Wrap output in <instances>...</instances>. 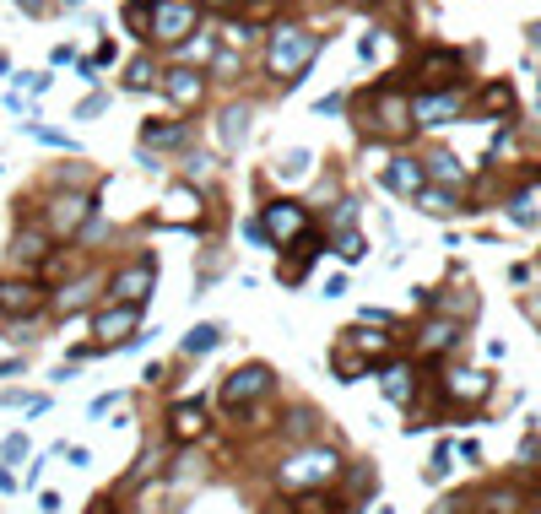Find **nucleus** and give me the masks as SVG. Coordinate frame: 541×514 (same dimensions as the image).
Returning <instances> with one entry per match:
<instances>
[{"instance_id":"nucleus-40","label":"nucleus","mask_w":541,"mask_h":514,"mask_svg":"<svg viewBox=\"0 0 541 514\" xmlns=\"http://www.w3.org/2000/svg\"><path fill=\"white\" fill-rule=\"evenodd\" d=\"M17 460H28V433H6L0 444V466H17Z\"/></svg>"},{"instance_id":"nucleus-13","label":"nucleus","mask_w":541,"mask_h":514,"mask_svg":"<svg viewBox=\"0 0 541 514\" xmlns=\"http://www.w3.org/2000/svg\"><path fill=\"white\" fill-rule=\"evenodd\" d=\"M460 71H466V60L455 49H422L412 65L417 92H450V87H460Z\"/></svg>"},{"instance_id":"nucleus-20","label":"nucleus","mask_w":541,"mask_h":514,"mask_svg":"<svg viewBox=\"0 0 541 514\" xmlns=\"http://www.w3.org/2000/svg\"><path fill=\"white\" fill-rule=\"evenodd\" d=\"M379 184H385L390 195H406V201H417V190L428 184V174H422V157H406L395 152L385 168H379Z\"/></svg>"},{"instance_id":"nucleus-6","label":"nucleus","mask_w":541,"mask_h":514,"mask_svg":"<svg viewBox=\"0 0 541 514\" xmlns=\"http://www.w3.org/2000/svg\"><path fill=\"white\" fill-rule=\"evenodd\" d=\"M92 212H98L92 190H49V212H44V222H38V228H44L55 244H71L76 233L87 228Z\"/></svg>"},{"instance_id":"nucleus-21","label":"nucleus","mask_w":541,"mask_h":514,"mask_svg":"<svg viewBox=\"0 0 541 514\" xmlns=\"http://www.w3.org/2000/svg\"><path fill=\"white\" fill-rule=\"evenodd\" d=\"M439 390H444V401H450V406H477V401H487L493 379H487L482 368H450Z\"/></svg>"},{"instance_id":"nucleus-3","label":"nucleus","mask_w":541,"mask_h":514,"mask_svg":"<svg viewBox=\"0 0 541 514\" xmlns=\"http://www.w3.org/2000/svg\"><path fill=\"white\" fill-rule=\"evenodd\" d=\"M363 125H368V136H379V141H406L412 136V98H401L395 87H374L363 98Z\"/></svg>"},{"instance_id":"nucleus-16","label":"nucleus","mask_w":541,"mask_h":514,"mask_svg":"<svg viewBox=\"0 0 541 514\" xmlns=\"http://www.w3.org/2000/svg\"><path fill=\"white\" fill-rule=\"evenodd\" d=\"M249 130H255V103H228V109L217 114V120H211V141H217V152H239L244 141H249Z\"/></svg>"},{"instance_id":"nucleus-27","label":"nucleus","mask_w":541,"mask_h":514,"mask_svg":"<svg viewBox=\"0 0 541 514\" xmlns=\"http://www.w3.org/2000/svg\"><path fill=\"white\" fill-rule=\"evenodd\" d=\"M157 76H163V71H157L152 49H141V55H130V60H125L120 87H125V92H152V87H157Z\"/></svg>"},{"instance_id":"nucleus-53","label":"nucleus","mask_w":541,"mask_h":514,"mask_svg":"<svg viewBox=\"0 0 541 514\" xmlns=\"http://www.w3.org/2000/svg\"><path fill=\"white\" fill-rule=\"evenodd\" d=\"M525 38H531V44H536V49H541V17H536V22H531V28H525Z\"/></svg>"},{"instance_id":"nucleus-19","label":"nucleus","mask_w":541,"mask_h":514,"mask_svg":"<svg viewBox=\"0 0 541 514\" xmlns=\"http://www.w3.org/2000/svg\"><path fill=\"white\" fill-rule=\"evenodd\" d=\"M206 406L201 401H174V406H168V433H163V439L168 444H179V450H190V444H201L206 439Z\"/></svg>"},{"instance_id":"nucleus-55","label":"nucleus","mask_w":541,"mask_h":514,"mask_svg":"<svg viewBox=\"0 0 541 514\" xmlns=\"http://www.w3.org/2000/svg\"><path fill=\"white\" fill-rule=\"evenodd\" d=\"M276 6H282V0H276Z\"/></svg>"},{"instance_id":"nucleus-44","label":"nucleus","mask_w":541,"mask_h":514,"mask_svg":"<svg viewBox=\"0 0 541 514\" xmlns=\"http://www.w3.org/2000/svg\"><path fill=\"white\" fill-rule=\"evenodd\" d=\"M341 109H347V98H341V92H331V98L314 103V114H341Z\"/></svg>"},{"instance_id":"nucleus-24","label":"nucleus","mask_w":541,"mask_h":514,"mask_svg":"<svg viewBox=\"0 0 541 514\" xmlns=\"http://www.w3.org/2000/svg\"><path fill=\"white\" fill-rule=\"evenodd\" d=\"M455 341H460V320L433 314V320H422V331H417V352H422V358H433V352H450Z\"/></svg>"},{"instance_id":"nucleus-52","label":"nucleus","mask_w":541,"mask_h":514,"mask_svg":"<svg viewBox=\"0 0 541 514\" xmlns=\"http://www.w3.org/2000/svg\"><path fill=\"white\" fill-rule=\"evenodd\" d=\"M195 6H206V11H228V6H239V0H195Z\"/></svg>"},{"instance_id":"nucleus-36","label":"nucleus","mask_w":541,"mask_h":514,"mask_svg":"<svg viewBox=\"0 0 541 514\" xmlns=\"http://www.w3.org/2000/svg\"><path fill=\"white\" fill-rule=\"evenodd\" d=\"M509 222H520V228H536L541 222V212H536V190H520L509 201Z\"/></svg>"},{"instance_id":"nucleus-14","label":"nucleus","mask_w":541,"mask_h":514,"mask_svg":"<svg viewBox=\"0 0 541 514\" xmlns=\"http://www.w3.org/2000/svg\"><path fill=\"white\" fill-rule=\"evenodd\" d=\"M152 287H157V260L147 255L141 266H120L103 282V298L109 303H147L152 298Z\"/></svg>"},{"instance_id":"nucleus-38","label":"nucleus","mask_w":541,"mask_h":514,"mask_svg":"<svg viewBox=\"0 0 541 514\" xmlns=\"http://www.w3.org/2000/svg\"><path fill=\"white\" fill-rule=\"evenodd\" d=\"M28 136H38L44 147H60V152H82V147H76V136H65V130H49V125H28Z\"/></svg>"},{"instance_id":"nucleus-15","label":"nucleus","mask_w":541,"mask_h":514,"mask_svg":"<svg viewBox=\"0 0 541 514\" xmlns=\"http://www.w3.org/2000/svg\"><path fill=\"white\" fill-rule=\"evenodd\" d=\"M466 114V92L450 87V92H417L412 98V125H455Z\"/></svg>"},{"instance_id":"nucleus-34","label":"nucleus","mask_w":541,"mask_h":514,"mask_svg":"<svg viewBox=\"0 0 541 514\" xmlns=\"http://www.w3.org/2000/svg\"><path fill=\"white\" fill-rule=\"evenodd\" d=\"M482 109H487V114H504V120H509V114H514V87H509V82L482 87Z\"/></svg>"},{"instance_id":"nucleus-39","label":"nucleus","mask_w":541,"mask_h":514,"mask_svg":"<svg viewBox=\"0 0 541 514\" xmlns=\"http://www.w3.org/2000/svg\"><path fill=\"white\" fill-rule=\"evenodd\" d=\"M450 444H433V455H428V471H422V477H428V482H444V477H450Z\"/></svg>"},{"instance_id":"nucleus-43","label":"nucleus","mask_w":541,"mask_h":514,"mask_svg":"<svg viewBox=\"0 0 541 514\" xmlns=\"http://www.w3.org/2000/svg\"><path fill=\"white\" fill-rule=\"evenodd\" d=\"M87 514H125V509H120V498L109 493V498H92V504H87Z\"/></svg>"},{"instance_id":"nucleus-32","label":"nucleus","mask_w":541,"mask_h":514,"mask_svg":"<svg viewBox=\"0 0 541 514\" xmlns=\"http://www.w3.org/2000/svg\"><path fill=\"white\" fill-rule=\"evenodd\" d=\"M331 249H336L341 260H347V266H358V260L368 255V239H363L358 228H347V233H331Z\"/></svg>"},{"instance_id":"nucleus-49","label":"nucleus","mask_w":541,"mask_h":514,"mask_svg":"<svg viewBox=\"0 0 541 514\" xmlns=\"http://www.w3.org/2000/svg\"><path fill=\"white\" fill-rule=\"evenodd\" d=\"M0 493H17V471L11 466H0Z\"/></svg>"},{"instance_id":"nucleus-18","label":"nucleus","mask_w":541,"mask_h":514,"mask_svg":"<svg viewBox=\"0 0 541 514\" xmlns=\"http://www.w3.org/2000/svg\"><path fill=\"white\" fill-rule=\"evenodd\" d=\"M49 244H55V239H49V233L38 228L33 217H22V222H17V239H11V249H6V260H11V266H22V271H38L49 255H55Z\"/></svg>"},{"instance_id":"nucleus-12","label":"nucleus","mask_w":541,"mask_h":514,"mask_svg":"<svg viewBox=\"0 0 541 514\" xmlns=\"http://www.w3.org/2000/svg\"><path fill=\"white\" fill-rule=\"evenodd\" d=\"M103 282H109V276H98V271H76L71 282L49 287V314H55V320H71V314H92V298L103 293Z\"/></svg>"},{"instance_id":"nucleus-11","label":"nucleus","mask_w":541,"mask_h":514,"mask_svg":"<svg viewBox=\"0 0 541 514\" xmlns=\"http://www.w3.org/2000/svg\"><path fill=\"white\" fill-rule=\"evenodd\" d=\"M49 303V287L38 276H0V320H38Z\"/></svg>"},{"instance_id":"nucleus-29","label":"nucleus","mask_w":541,"mask_h":514,"mask_svg":"<svg viewBox=\"0 0 541 514\" xmlns=\"http://www.w3.org/2000/svg\"><path fill=\"white\" fill-rule=\"evenodd\" d=\"M422 174L439 179V190H460V184H466V168H460V157H455V152H433V157H422Z\"/></svg>"},{"instance_id":"nucleus-54","label":"nucleus","mask_w":541,"mask_h":514,"mask_svg":"<svg viewBox=\"0 0 541 514\" xmlns=\"http://www.w3.org/2000/svg\"><path fill=\"white\" fill-rule=\"evenodd\" d=\"M525 314H531V320H541V298H531V303H525Z\"/></svg>"},{"instance_id":"nucleus-23","label":"nucleus","mask_w":541,"mask_h":514,"mask_svg":"<svg viewBox=\"0 0 541 514\" xmlns=\"http://www.w3.org/2000/svg\"><path fill=\"white\" fill-rule=\"evenodd\" d=\"M320 412H314V406H293V412L282 417V423H276V439L287 444V450H298V444H320Z\"/></svg>"},{"instance_id":"nucleus-48","label":"nucleus","mask_w":541,"mask_h":514,"mask_svg":"<svg viewBox=\"0 0 541 514\" xmlns=\"http://www.w3.org/2000/svg\"><path fill=\"white\" fill-rule=\"evenodd\" d=\"M22 368H28V363H22V358H6V363H0V379H17Z\"/></svg>"},{"instance_id":"nucleus-4","label":"nucleus","mask_w":541,"mask_h":514,"mask_svg":"<svg viewBox=\"0 0 541 514\" xmlns=\"http://www.w3.org/2000/svg\"><path fill=\"white\" fill-rule=\"evenodd\" d=\"M255 222H260V233H266V244L276 249V255H287V249H293L298 239H309V228H314V222H309V206H303V201H287V195H282V201H266V206H260Z\"/></svg>"},{"instance_id":"nucleus-8","label":"nucleus","mask_w":541,"mask_h":514,"mask_svg":"<svg viewBox=\"0 0 541 514\" xmlns=\"http://www.w3.org/2000/svg\"><path fill=\"white\" fill-rule=\"evenodd\" d=\"M201 33V6L195 0H152L147 44H190Z\"/></svg>"},{"instance_id":"nucleus-31","label":"nucleus","mask_w":541,"mask_h":514,"mask_svg":"<svg viewBox=\"0 0 541 514\" xmlns=\"http://www.w3.org/2000/svg\"><path fill=\"white\" fill-rule=\"evenodd\" d=\"M331 368H336V379H341V385H352V379L374 374V363H363L352 347H336V352H331Z\"/></svg>"},{"instance_id":"nucleus-51","label":"nucleus","mask_w":541,"mask_h":514,"mask_svg":"<svg viewBox=\"0 0 541 514\" xmlns=\"http://www.w3.org/2000/svg\"><path fill=\"white\" fill-rule=\"evenodd\" d=\"M11 76H17V65H11V55L0 49V82H11Z\"/></svg>"},{"instance_id":"nucleus-42","label":"nucleus","mask_w":541,"mask_h":514,"mask_svg":"<svg viewBox=\"0 0 541 514\" xmlns=\"http://www.w3.org/2000/svg\"><path fill=\"white\" fill-rule=\"evenodd\" d=\"M11 87H22V92H44V87H49V71H17V76H11Z\"/></svg>"},{"instance_id":"nucleus-46","label":"nucleus","mask_w":541,"mask_h":514,"mask_svg":"<svg viewBox=\"0 0 541 514\" xmlns=\"http://www.w3.org/2000/svg\"><path fill=\"white\" fill-rule=\"evenodd\" d=\"M244 239H249V244H255V249H271V244H266V233H260V222H255V217H249V222H244Z\"/></svg>"},{"instance_id":"nucleus-9","label":"nucleus","mask_w":541,"mask_h":514,"mask_svg":"<svg viewBox=\"0 0 541 514\" xmlns=\"http://www.w3.org/2000/svg\"><path fill=\"white\" fill-rule=\"evenodd\" d=\"M141 314H147V303H103V309H92V347L98 352H120L130 336L141 331Z\"/></svg>"},{"instance_id":"nucleus-28","label":"nucleus","mask_w":541,"mask_h":514,"mask_svg":"<svg viewBox=\"0 0 541 514\" xmlns=\"http://www.w3.org/2000/svg\"><path fill=\"white\" fill-rule=\"evenodd\" d=\"M314 163H320V157H314L309 147H287L282 157H276L271 179H282V184H298V179H309V174H314Z\"/></svg>"},{"instance_id":"nucleus-26","label":"nucleus","mask_w":541,"mask_h":514,"mask_svg":"<svg viewBox=\"0 0 541 514\" xmlns=\"http://www.w3.org/2000/svg\"><path fill=\"white\" fill-rule=\"evenodd\" d=\"M471 504H482L487 514H520L525 509V493L514 482H498V487H482V493H471Z\"/></svg>"},{"instance_id":"nucleus-10","label":"nucleus","mask_w":541,"mask_h":514,"mask_svg":"<svg viewBox=\"0 0 541 514\" xmlns=\"http://www.w3.org/2000/svg\"><path fill=\"white\" fill-rule=\"evenodd\" d=\"M157 92H163L168 103L179 109V120L184 114H195L206 103V92H211V76L206 71H195V65H168L163 76H157Z\"/></svg>"},{"instance_id":"nucleus-37","label":"nucleus","mask_w":541,"mask_h":514,"mask_svg":"<svg viewBox=\"0 0 541 514\" xmlns=\"http://www.w3.org/2000/svg\"><path fill=\"white\" fill-rule=\"evenodd\" d=\"M120 17H125V28H130V33H141V38H147V22H152V6H147V0H125V11H120Z\"/></svg>"},{"instance_id":"nucleus-33","label":"nucleus","mask_w":541,"mask_h":514,"mask_svg":"<svg viewBox=\"0 0 541 514\" xmlns=\"http://www.w3.org/2000/svg\"><path fill=\"white\" fill-rule=\"evenodd\" d=\"M358 195H347V201H336L331 206V217H325V233H347V228H358Z\"/></svg>"},{"instance_id":"nucleus-41","label":"nucleus","mask_w":541,"mask_h":514,"mask_svg":"<svg viewBox=\"0 0 541 514\" xmlns=\"http://www.w3.org/2000/svg\"><path fill=\"white\" fill-rule=\"evenodd\" d=\"M103 109H109V92H87V98H82V103H76V120H82V125H87V120H98V114H103Z\"/></svg>"},{"instance_id":"nucleus-1","label":"nucleus","mask_w":541,"mask_h":514,"mask_svg":"<svg viewBox=\"0 0 541 514\" xmlns=\"http://www.w3.org/2000/svg\"><path fill=\"white\" fill-rule=\"evenodd\" d=\"M341 450L336 444H298L287 450L282 460L271 466V487L287 498H303V493H331V482L341 477Z\"/></svg>"},{"instance_id":"nucleus-5","label":"nucleus","mask_w":541,"mask_h":514,"mask_svg":"<svg viewBox=\"0 0 541 514\" xmlns=\"http://www.w3.org/2000/svg\"><path fill=\"white\" fill-rule=\"evenodd\" d=\"M276 390V368L271 363H244V368H233L228 379H222V390H217V406L222 412H249V406H260L266 395Z\"/></svg>"},{"instance_id":"nucleus-2","label":"nucleus","mask_w":541,"mask_h":514,"mask_svg":"<svg viewBox=\"0 0 541 514\" xmlns=\"http://www.w3.org/2000/svg\"><path fill=\"white\" fill-rule=\"evenodd\" d=\"M320 49H325V33L303 28V22H282V28H271V38H266L260 71H266L276 87H293L298 76L314 65V55H320Z\"/></svg>"},{"instance_id":"nucleus-47","label":"nucleus","mask_w":541,"mask_h":514,"mask_svg":"<svg viewBox=\"0 0 541 514\" xmlns=\"http://www.w3.org/2000/svg\"><path fill=\"white\" fill-rule=\"evenodd\" d=\"M38 509H44V514H60V493H55V487H49V493H38Z\"/></svg>"},{"instance_id":"nucleus-22","label":"nucleus","mask_w":541,"mask_h":514,"mask_svg":"<svg viewBox=\"0 0 541 514\" xmlns=\"http://www.w3.org/2000/svg\"><path fill=\"white\" fill-rule=\"evenodd\" d=\"M374 374H379V390H385V401H395V406H412V401H417V368L406 363V358H385Z\"/></svg>"},{"instance_id":"nucleus-50","label":"nucleus","mask_w":541,"mask_h":514,"mask_svg":"<svg viewBox=\"0 0 541 514\" xmlns=\"http://www.w3.org/2000/svg\"><path fill=\"white\" fill-rule=\"evenodd\" d=\"M44 466H49V455H38L33 466H28V487H38V477H44Z\"/></svg>"},{"instance_id":"nucleus-35","label":"nucleus","mask_w":541,"mask_h":514,"mask_svg":"<svg viewBox=\"0 0 541 514\" xmlns=\"http://www.w3.org/2000/svg\"><path fill=\"white\" fill-rule=\"evenodd\" d=\"M179 174H184V184H190V179H211V174H217V157H211V152H184L179 157Z\"/></svg>"},{"instance_id":"nucleus-25","label":"nucleus","mask_w":541,"mask_h":514,"mask_svg":"<svg viewBox=\"0 0 541 514\" xmlns=\"http://www.w3.org/2000/svg\"><path fill=\"white\" fill-rule=\"evenodd\" d=\"M222 341H228V325H217V320H201L190 336L179 341V358H184V363H190V358H206L211 347H222Z\"/></svg>"},{"instance_id":"nucleus-7","label":"nucleus","mask_w":541,"mask_h":514,"mask_svg":"<svg viewBox=\"0 0 541 514\" xmlns=\"http://www.w3.org/2000/svg\"><path fill=\"white\" fill-rule=\"evenodd\" d=\"M152 222L157 228H184V233H201V228H211V201L195 184H174V190L163 195V206L152 212Z\"/></svg>"},{"instance_id":"nucleus-45","label":"nucleus","mask_w":541,"mask_h":514,"mask_svg":"<svg viewBox=\"0 0 541 514\" xmlns=\"http://www.w3.org/2000/svg\"><path fill=\"white\" fill-rule=\"evenodd\" d=\"M22 11H28V17H49V11H55V0H17Z\"/></svg>"},{"instance_id":"nucleus-17","label":"nucleus","mask_w":541,"mask_h":514,"mask_svg":"<svg viewBox=\"0 0 541 514\" xmlns=\"http://www.w3.org/2000/svg\"><path fill=\"white\" fill-rule=\"evenodd\" d=\"M141 152H152V157H163V152H190V141H195V125L190 120H147L141 125Z\"/></svg>"},{"instance_id":"nucleus-30","label":"nucleus","mask_w":541,"mask_h":514,"mask_svg":"<svg viewBox=\"0 0 541 514\" xmlns=\"http://www.w3.org/2000/svg\"><path fill=\"white\" fill-rule=\"evenodd\" d=\"M417 212H428V217H455V212H460V201H455V190L422 184V190H417Z\"/></svg>"}]
</instances>
